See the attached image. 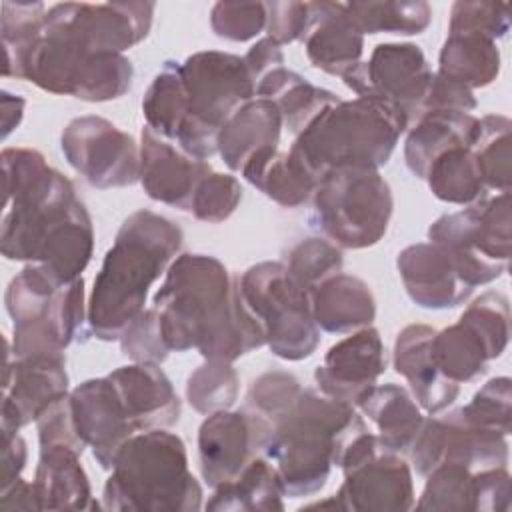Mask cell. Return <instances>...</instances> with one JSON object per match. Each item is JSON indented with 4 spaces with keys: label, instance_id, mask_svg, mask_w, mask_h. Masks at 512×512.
I'll return each mask as SVG.
<instances>
[{
    "label": "cell",
    "instance_id": "8fae6325",
    "mask_svg": "<svg viewBox=\"0 0 512 512\" xmlns=\"http://www.w3.org/2000/svg\"><path fill=\"white\" fill-rule=\"evenodd\" d=\"M510 228V192H500L436 218L428 228V242L448 254L460 280L474 290L498 280L508 270Z\"/></svg>",
    "mask_w": 512,
    "mask_h": 512
},
{
    "label": "cell",
    "instance_id": "91938a15",
    "mask_svg": "<svg viewBox=\"0 0 512 512\" xmlns=\"http://www.w3.org/2000/svg\"><path fill=\"white\" fill-rule=\"evenodd\" d=\"M0 508L2 510H40L34 482H28L20 476L10 486L2 488L0 490Z\"/></svg>",
    "mask_w": 512,
    "mask_h": 512
},
{
    "label": "cell",
    "instance_id": "ee69618b",
    "mask_svg": "<svg viewBox=\"0 0 512 512\" xmlns=\"http://www.w3.org/2000/svg\"><path fill=\"white\" fill-rule=\"evenodd\" d=\"M458 320L468 324L482 338L492 360L502 356L510 338V304L504 294L494 290L480 294Z\"/></svg>",
    "mask_w": 512,
    "mask_h": 512
},
{
    "label": "cell",
    "instance_id": "8d00e7d4",
    "mask_svg": "<svg viewBox=\"0 0 512 512\" xmlns=\"http://www.w3.org/2000/svg\"><path fill=\"white\" fill-rule=\"evenodd\" d=\"M432 358L442 376L454 384L476 380L492 360L482 338L462 320L434 332Z\"/></svg>",
    "mask_w": 512,
    "mask_h": 512
},
{
    "label": "cell",
    "instance_id": "74e56055",
    "mask_svg": "<svg viewBox=\"0 0 512 512\" xmlns=\"http://www.w3.org/2000/svg\"><path fill=\"white\" fill-rule=\"evenodd\" d=\"M424 180L430 192L456 206H470L486 198V186L482 182L476 156L472 148H452L438 156L428 168Z\"/></svg>",
    "mask_w": 512,
    "mask_h": 512
},
{
    "label": "cell",
    "instance_id": "6da1fadb",
    "mask_svg": "<svg viewBox=\"0 0 512 512\" xmlns=\"http://www.w3.org/2000/svg\"><path fill=\"white\" fill-rule=\"evenodd\" d=\"M2 176V256L38 264L62 282L82 278L94 252V226L70 178L34 148H6Z\"/></svg>",
    "mask_w": 512,
    "mask_h": 512
},
{
    "label": "cell",
    "instance_id": "ffe728a7",
    "mask_svg": "<svg viewBox=\"0 0 512 512\" xmlns=\"http://www.w3.org/2000/svg\"><path fill=\"white\" fill-rule=\"evenodd\" d=\"M342 474L344 482L334 494L338 510L402 512L414 508L412 470L396 452L382 448L366 462Z\"/></svg>",
    "mask_w": 512,
    "mask_h": 512
},
{
    "label": "cell",
    "instance_id": "836d02e7",
    "mask_svg": "<svg viewBox=\"0 0 512 512\" xmlns=\"http://www.w3.org/2000/svg\"><path fill=\"white\" fill-rule=\"evenodd\" d=\"M246 182L282 208H298L312 200L318 180L290 152L278 148L256 154L240 170Z\"/></svg>",
    "mask_w": 512,
    "mask_h": 512
},
{
    "label": "cell",
    "instance_id": "52a82bcc",
    "mask_svg": "<svg viewBox=\"0 0 512 512\" xmlns=\"http://www.w3.org/2000/svg\"><path fill=\"white\" fill-rule=\"evenodd\" d=\"M4 304L16 358L62 356L88 322L84 280L62 282L38 264H26L10 280Z\"/></svg>",
    "mask_w": 512,
    "mask_h": 512
},
{
    "label": "cell",
    "instance_id": "44dd1931",
    "mask_svg": "<svg viewBox=\"0 0 512 512\" xmlns=\"http://www.w3.org/2000/svg\"><path fill=\"white\" fill-rule=\"evenodd\" d=\"M70 404L80 438L104 470H112L122 446L136 434L108 376L90 378L70 390Z\"/></svg>",
    "mask_w": 512,
    "mask_h": 512
},
{
    "label": "cell",
    "instance_id": "1f68e13d",
    "mask_svg": "<svg viewBox=\"0 0 512 512\" xmlns=\"http://www.w3.org/2000/svg\"><path fill=\"white\" fill-rule=\"evenodd\" d=\"M254 90L256 98H268L278 106L284 128L294 136H298L318 114L342 100L338 94L314 86L286 66L270 72Z\"/></svg>",
    "mask_w": 512,
    "mask_h": 512
},
{
    "label": "cell",
    "instance_id": "e575fe53",
    "mask_svg": "<svg viewBox=\"0 0 512 512\" xmlns=\"http://www.w3.org/2000/svg\"><path fill=\"white\" fill-rule=\"evenodd\" d=\"M436 72L470 90L484 88L500 72V50L494 40L478 34H448L438 56Z\"/></svg>",
    "mask_w": 512,
    "mask_h": 512
},
{
    "label": "cell",
    "instance_id": "3957f363",
    "mask_svg": "<svg viewBox=\"0 0 512 512\" xmlns=\"http://www.w3.org/2000/svg\"><path fill=\"white\" fill-rule=\"evenodd\" d=\"M182 242L180 226L152 210H136L122 222L88 298V326L94 338L118 340L124 328L146 310L150 286L166 274Z\"/></svg>",
    "mask_w": 512,
    "mask_h": 512
},
{
    "label": "cell",
    "instance_id": "11a10c76",
    "mask_svg": "<svg viewBox=\"0 0 512 512\" xmlns=\"http://www.w3.org/2000/svg\"><path fill=\"white\" fill-rule=\"evenodd\" d=\"M472 510H480V512L510 510V474L506 466L474 472Z\"/></svg>",
    "mask_w": 512,
    "mask_h": 512
},
{
    "label": "cell",
    "instance_id": "6f0895ef",
    "mask_svg": "<svg viewBox=\"0 0 512 512\" xmlns=\"http://www.w3.org/2000/svg\"><path fill=\"white\" fill-rule=\"evenodd\" d=\"M244 64H246V70L254 82V88L256 84L266 78L270 72L278 70L284 66V54H282V48L280 44H276L272 38L264 36L260 38L256 44H252L248 48V52L242 56ZM256 92V90H254Z\"/></svg>",
    "mask_w": 512,
    "mask_h": 512
},
{
    "label": "cell",
    "instance_id": "9c48e42d",
    "mask_svg": "<svg viewBox=\"0 0 512 512\" xmlns=\"http://www.w3.org/2000/svg\"><path fill=\"white\" fill-rule=\"evenodd\" d=\"M188 118L174 144L196 160L218 154V132L226 118L256 98L254 82L240 56L222 50L194 52L182 62Z\"/></svg>",
    "mask_w": 512,
    "mask_h": 512
},
{
    "label": "cell",
    "instance_id": "f1b7e54d",
    "mask_svg": "<svg viewBox=\"0 0 512 512\" xmlns=\"http://www.w3.org/2000/svg\"><path fill=\"white\" fill-rule=\"evenodd\" d=\"M478 136V118L468 112L432 110L424 112L404 140V160L408 170L422 178L432 162L452 148H472Z\"/></svg>",
    "mask_w": 512,
    "mask_h": 512
},
{
    "label": "cell",
    "instance_id": "d6986e66",
    "mask_svg": "<svg viewBox=\"0 0 512 512\" xmlns=\"http://www.w3.org/2000/svg\"><path fill=\"white\" fill-rule=\"evenodd\" d=\"M386 370V348L374 326L350 332L332 344L314 372L318 390L358 408Z\"/></svg>",
    "mask_w": 512,
    "mask_h": 512
},
{
    "label": "cell",
    "instance_id": "ab89813d",
    "mask_svg": "<svg viewBox=\"0 0 512 512\" xmlns=\"http://www.w3.org/2000/svg\"><path fill=\"white\" fill-rule=\"evenodd\" d=\"M510 118L502 114H486L478 118V136L472 152L486 190L510 192Z\"/></svg>",
    "mask_w": 512,
    "mask_h": 512
},
{
    "label": "cell",
    "instance_id": "f35d334b",
    "mask_svg": "<svg viewBox=\"0 0 512 512\" xmlns=\"http://www.w3.org/2000/svg\"><path fill=\"white\" fill-rule=\"evenodd\" d=\"M348 16L360 34H422L430 20L432 10L428 2H398V0H380V2H350L346 4Z\"/></svg>",
    "mask_w": 512,
    "mask_h": 512
},
{
    "label": "cell",
    "instance_id": "4fadbf2b",
    "mask_svg": "<svg viewBox=\"0 0 512 512\" xmlns=\"http://www.w3.org/2000/svg\"><path fill=\"white\" fill-rule=\"evenodd\" d=\"M66 162L98 190L140 182V144L110 120L86 114L72 118L60 136Z\"/></svg>",
    "mask_w": 512,
    "mask_h": 512
},
{
    "label": "cell",
    "instance_id": "816d5d0a",
    "mask_svg": "<svg viewBox=\"0 0 512 512\" xmlns=\"http://www.w3.org/2000/svg\"><path fill=\"white\" fill-rule=\"evenodd\" d=\"M120 350L132 362L162 364L170 350L160 330V316L156 308L142 310L120 334Z\"/></svg>",
    "mask_w": 512,
    "mask_h": 512
},
{
    "label": "cell",
    "instance_id": "db71d44e",
    "mask_svg": "<svg viewBox=\"0 0 512 512\" xmlns=\"http://www.w3.org/2000/svg\"><path fill=\"white\" fill-rule=\"evenodd\" d=\"M308 22V2H266V32L280 46L302 40Z\"/></svg>",
    "mask_w": 512,
    "mask_h": 512
},
{
    "label": "cell",
    "instance_id": "9a60e30c",
    "mask_svg": "<svg viewBox=\"0 0 512 512\" xmlns=\"http://www.w3.org/2000/svg\"><path fill=\"white\" fill-rule=\"evenodd\" d=\"M432 68L412 42L376 44L370 58L352 68L342 82L356 96H376L396 104L410 120L420 118L432 82Z\"/></svg>",
    "mask_w": 512,
    "mask_h": 512
},
{
    "label": "cell",
    "instance_id": "7a4b0ae2",
    "mask_svg": "<svg viewBox=\"0 0 512 512\" xmlns=\"http://www.w3.org/2000/svg\"><path fill=\"white\" fill-rule=\"evenodd\" d=\"M160 330L170 352L196 348L204 360L234 362L266 346L238 276L208 254H180L154 294Z\"/></svg>",
    "mask_w": 512,
    "mask_h": 512
},
{
    "label": "cell",
    "instance_id": "5b68a950",
    "mask_svg": "<svg viewBox=\"0 0 512 512\" xmlns=\"http://www.w3.org/2000/svg\"><path fill=\"white\" fill-rule=\"evenodd\" d=\"M410 128L408 116L376 96L340 100L318 114L292 142L294 156L318 182L334 168L384 166L400 136Z\"/></svg>",
    "mask_w": 512,
    "mask_h": 512
},
{
    "label": "cell",
    "instance_id": "8992f818",
    "mask_svg": "<svg viewBox=\"0 0 512 512\" xmlns=\"http://www.w3.org/2000/svg\"><path fill=\"white\" fill-rule=\"evenodd\" d=\"M202 486L188 468L186 444L166 428L136 432L118 452L102 490L116 512H196Z\"/></svg>",
    "mask_w": 512,
    "mask_h": 512
},
{
    "label": "cell",
    "instance_id": "d4e9b609",
    "mask_svg": "<svg viewBox=\"0 0 512 512\" xmlns=\"http://www.w3.org/2000/svg\"><path fill=\"white\" fill-rule=\"evenodd\" d=\"M396 268L406 294L420 308H454L472 294L460 280L448 254L434 242L406 246L396 258Z\"/></svg>",
    "mask_w": 512,
    "mask_h": 512
},
{
    "label": "cell",
    "instance_id": "bcb514c9",
    "mask_svg": "<svg viewBox=\"0 0 512 512\" xmlns=\"http://www.w3.org/2000/svg\"><path fill=\"white\" fill-rule=\"evenodd\" d=\"M240 200V180L232 174L212 170L200 180L190 204V214L200 222L220 224L236 212Z\"/></svg>",
    "mask_w": 512,
    "mask_h": 512
},
{
    "label": "cell",
    "instance_id": "f6af8a7d",
    "mask_svg": "<svg viewBox=\"0 0 512 512\" xmlns=\"http://www.w3.org/2000/svg\"><path fill=\"white\" fill-rule=\"evenodd\" d=\"M344 256L342 248L326 238H304L290 252L286 268L306 288L314 290L334 274L342 272Z\"/></svg>",
    "mask_w": 512,
    "mask_h": 512
},
{
    "label": "cell",
    "instance_id": "d6a6232c",
    "mask_svg": "<svg viewBox=\"0 0 512 512\" xmlns=\"http://www.w3.org/2000/svg\"><path fill=\"white\" fill-rule=\"evenodd\" d=\"M286 488L276 466L266 458H254L236 478L212 488L206 510L218 512H274L284 510Z\"/></svg>",
    "mask_w": 512,
    "mask_h": 512
},
{
    "label": "cell",
    "instance_id": "e0dca14e",
    "mask_svg": "<svg viewBox=\"0 0 512 512\" xmlns=\"http://www.w3.org/2000/svg\"><path fill=\"white\" fill-rule=\"evenodd\" d=\"M272 424L250 408L208 414L198 428L202 480L216 488L236 478L254 458L264 456Z\"/></svg>",
    "mask_w": 512,
    "mask_h": 512
},
{
    "label": "cell",
    "instance_id": "f546056e",
    "mask_svg": "<svg viewBox=\"0 0 512 512\" xmlns=\"http://www.w3.org/2000/svg\"><path fill=\"white\" fill-rule=\"evenodd\" d=\"M312 316L318 330L328 334H348L372 326L376 318V298L370 286L354 276L338 272L312 292Z\"/></svg>",
    "mask_w": 512,
    "mask_h": 512
},
{
    "label": "cell",
    "instance_id": "5bb4252c",
    "mask_svg": "<svg viewBox=\"0 0 512 512\" xmlns=\"http://www.w3.org/2000/svg\"><path fill=\"white\" fill-rule=\"evenodd\" d=\"M508 436L466 420L458 410L424 418L408 456L416 474L426 476L440 464H460L472 472L508 464Z\"/></svg>",
    "mask_w": 512,
    "mask_h": 512
},
{
    "label": "cell",
    "instance_id": "277c9868",
    "mask_svg": "<svg viewBox=\"0 0 512 512\" xmlns=\"http://www.w3.org/2000/svg\"><path fill=\"white\" fill-rule=\"evenodd\" d=\"M364 430L368 428L354 406L304 386L272 422L264 456L276 466L288 496H310L324 488L344 448Z\"/></svg>",
    "mask_w": 512,
    "mask_h": 512
},
{
    "label": "cell",
    "instance_id": "ac0fdd59",
    "mask_svg": "<svg viewBox=\"0 0 512 512\" xmlns=\"http://www.w3.org/2000/svg\"><path fill=\"white\" fill-rule=\"evenodd\" d=\"M4 372L2 398V436L16 434L60 396L68 394V372L64 356L16 358L10 342Z\"/></svg>",
    "mask_w": 512,
    "mask_h": 512
},
{
    "label": "cell",
    "instance_id": "4dcf8cb0",
    "mask_svg": "<svg viewBox=\"0 0 512 512\" xmlns=\"http://www.w3.org/2000/svg\"><path fill=\"white\" fill-rule=\"evenodd\" d=\"M358 408L374 422L378 442L384 450L408 454L424 424L422 408L410 390L394 382L376 384Z\"/></svg>",
    "mask_w": 512,
    "mask_h": 512
},
{
    "label": "cell",
    "instance_id": "c3c4849f",
    "mask_svg": "<svg viewBox=\"0 0 512 512\" xmlns=\"http://www.w3.org/2000/svg\"><path fill=\"white\" fill-rule=\"evenodd\" d=\"M302 382L284 370H270L252 380L246 394V408L264 416L270 424L280 418L302 390Z\"/></svg>",
    "mask_w": 512,
    "mask_h": 512
},
{
    "label": "cell",
    "instance_id": "d590c367",
    "mask_svg": "<svg viewBox=\"0 0 512 512\" xmlns=\"http://www.w3.org/2000/svg\"><path fill=\"white\" fill-rule=\"evenodd\" d=\"M146 126L158 136L174 142L188 118V94L182 78V62L166 60L152 78L142 98Z\"/></svg>",
    "mask_w": 512,
    "mask_h": 512
},
{
    "label": "cell",
    "instance_id": "681fc988",
    "mask_svg": "<svg viewBox=\"0 0 512 512\" xmlns=\"http://www.w3.org/2000/svg\"><path fill=\"white\" fill-rule=\"evenodd\" d=\"M510 28V6L502 2H454L450 10L448 34L468 32L488 40L506 36Z\"/></svg>",
    "mask_w": 512,
    "mask_h": 512
},
{
    "label": "cell",
    "instance_id": "60d3db41",
    "mask_svg": "<svg viewBox=\"0 0 512 512\" xmlns=\"http://www.w3.org/2000/svg\"><path fill=\"white\" fill-rule=\"evenodd\" d=\"M46 6L42 2H2L0 36L4 48L2 74L18 78L24 54L40 38L44 30Z\"/></svg>",
    "mask_w": 512,
    "mask_h": 512
},
{
    "label": "cell",
    "instance_id": "f5cc1de1",
    "mask_svg": "<svg viewBox=\"0 0 512 512\" xmlns=\"http://www.w3.org/2000/svg\"><path fill=\"white\" fill-rule=\"evenodd\" d=\"M36 428H38V444L40 448L46 446H68L76 450L78 454H84L88 448L86 442L80 438L74 414H72V404H70V392L54 400L38 418H36Z\"/></svg>",
    "mask_w": 512,
    "mask_h": 512
},
{
    "label": "cell",
    "instance_id": "f907efd6",
    "mask_svg": "<svg viewBox=\"0 0 512 512\" xmlns=\"http://www.w3.org/2000/svg\"><path fill=\"white\" fill-rule=\"evenodd\" d=\"M210 26L218 38L248 42L266 30V2H216Z\"/></svg>",
    "mask_w": 512,
    "mask_h": 512
},
{
    "label": "cell",
    "instance_id": "680465c9",
    "mask_svg": "<svg viewBox=\"0 0 512 512\" xmlns=\"http://www.w3.org/2000/svg\"><path fill=\"white\" fill-rule=\"evenodd\" d=\"M28 460V446L26 440L16 434L2 436V474H0V490L10 486L14 480L22 476Z\"/></svg>",
    "mask_w": 512,
    "mask_h": 512
},
{
    "label": "cell",
    "instance_id": "b9f144b4",
    "mask_svg": "<svg viewBox=\"0 0 512 512\" xmlns=\"http://www.w3.org/2000/svg\"><path fill=\"white\" fill-rule=\"evenodd\" d=\"M238 392V372L232 362L224 360H204L186 380V400L204 416L230 410L238 400Z\"/></svg>",
    "mask_w": 512,
    "mask_h": 512
},
{
    "label": "cell",
    "instance_id": "cb8c5ba5",
    "mask_svg": "<svg viewBox=\"0 0 512 512\" xmlns=\"http://www.w3.org/2000/svg\"><path fill=\"white\" fill-rule=\"evenodd\" d=\"M434 332L428 324H408L398 332L392 352L394 370L404 376L410 394L430 416L444 412L460 394V384L442 376L432 358Z\"/></svg>",
    "mask_w": 512,
    "mask_h": 512
},
{
    "label": "cell",
    "instance_id": "83f0119b",
    "mask_svg": "<svg viewBox=\"0 0 512 512\" xmlns=\"http://www.w3.org/2000/svg\"><path fill=\"white\" fill-rule=\"evenodd\" d=\"M76 450L68 446L40 448L34 490L40 510H98L86 470Z\"/></svg>",
    "mask_w": 512,
    "mask_h": 512
},
{
    "label": "cell",
    "instance_id": "7402d4cb",
    "mask_svg": "<svg viewBox=\"0 0 512 512\" xmlns=\"http://www.w3.org/2000/svg\"><path fill=\"white\" fill-rule=\"evenodd\" d=\"M212 172L208 160H196L148 126L140 132V184L162 204L190 212L200 180Z\"/></svg>",
    "mask_w": 512,
    "mask_h": 512
},
{
    "label": "cell",
    "instance_id": "9f6ffc18",
    "mask_svg": "<svg viewBox=\"0 0 512 512\" xmlns=\"http://www.w3.org/2000/svg\"><path fill=\"white\" fill-rule=\"evenodd\" d=\"M478 102L474 96V90L466 88L460 82H454L438 72H434L432 82H430V90L426 94L424 100V112H432V110H456V112H472L476 110ZM420 114V116H422Z\"/></svg>",
    "mask_w": 512,
    "mask_h": 512
},
{
    "label": "cell",
    "instance_id": "7dc6e473",
    "mask_svg": "<svg viewBox=\"0 0 512 512\" xmlns=\"http://www.w3.org/2000/svg\"><path fill=\"white\" fill-rule=\"evenodd\" d=\"M462 416L476 426L496 430L504 436L510 434L512 422V382L508 376L488 380L472 400L460 408Z\"/></svg>",
    "mask_w": 512,
    "mask_h": 512
},
{
    "label": "cell",
    "instance_id": "ba28073f",
    "mask_svg": "<svg viewBox=\"0 0 512 512\" xmlns=\"http://www.w3.org/2000/svg\"><path fill=\"white\" fill-rule=\"evenodd\" d=\"M132 78L134 68L124 54H90L46 20L40 38L18 68V80L84 102L122 98L132 88Z\"/></svg>",
    "mask_w": 512,
    "mask_h": 512
},
{
    "label": "cell",
    "instance_id": "4316f807",
    "mask_svg": "<svg viewBox=\"0 0 512 512\" xmlns=\"http://www.w3.org/2000/svg\"><path fill=\"white\" fill-rule=\"evenodd\" d=\"M284 122L268 98H252L232 112L218 132V154L232 172H240L256 154L278 148Z\"/></svg>",
    "mask_w": 512,
    "mask_h": 512
},
{
    "label": "cell",
    "instance_id": "7bdbcfd3",
    "mask_svg": "<svg viewBox=\"0 0 512 512\" xmlns=\"http://www.w3.org/2000/svg\"><path fill=\"white\" fill-rule=\"evenodd\" d=\"M418 510H472L474 472L460 464H440L426 474Z\"/></svg>",
    "mask_w": 512,
    "mask_h": 512
},
{
    "label": "cell",
    "instance_id": "484cf974",
    "mask_svg": "<svg viewBox=\"0 0 512 512\" xmlns=\"http://www.w3.org/2000/svg\"><path fill=\"white\" fill-rule=\"evenodd\" d=\"M310 22L302 38L306 58L330 76H346L362 60L364 36L348 16L346 4L308 2Z\"/></svg>",
    "mask_w": 512,
    "mask_h": 512
},
{
    "label": "cell",
    "instance_id": "603a6c76",
    "mask_svg": "<svg viewBox=\"0 0 512 512\" xmlns=\"http://www.w3.org/2000/svg\"><path fill=\"white\" fill-rule=\"evenodd\" d=\"M136 432L170 428L180 418V398L160 364L132 362L106 374Z\"/></svg>",
    "mask_w": 512,
    "mask_h": 512
},
{
    "label": "cell",
    "instance_id": "7c38bea8",
    "mask_svg": "<svg viewBox=\"0 0 512 512\" xmlns=\"http://www.w3.org/2000/svg\"><path fill=\"white\" fill-rule=\"evenodd\" d=\"M238 284L274 356L298 362L314 354L320 330L312 316V296L284 262H258L238 276Z\"/></svg>",
    "mask_w": 512,
    "mask_h": 512
},
{
    "label": "cell",
    "instance_id": "2e32d148",
    "mask_svg": "<svg viewBox=\"0 0 512 512\" xmlns=\"http://www.w3.org/2000/svg\"><path fill=\"white\" fill-rule=\"evenodd\" d=\"M154 10V2H64L46 10V22L90 54H124L148 36Z\"/></svg>",
    "mask_w": 512,
    "mask_h": 512
},
{
    "label": "cell",
    "instance_id": "94428289",
    "mask_svg": "<svg viewBox=\"0 0 512 512\" xmlns=\"http://www.w3.org/2000/svg\"><path fill=\"white\" fill-rule=\"evenodd\" d=\"M26 100L22 96H14L10 92H2V138H8L14 128L22 122Z\"/></svg>",
    "mask_w": 512,
    "mask_h": 512
},
{
    "label": "cell",
    "instance_id": "30bf717a",
    "mask_svg": "<svg viewBox=\"0 0 512 512\" xmlns=\"http://www.w3.org/2000/svg\"><path fill=\"white\" fill-rule=\"evenodd\" d=\"M392 212V188L378 170L334 168L314 190L310 222L338 248L362 250L384 238Z\"/></svg>",
    "mask_w": 512,
    "mask_h": 512
}]
</instances>
